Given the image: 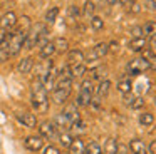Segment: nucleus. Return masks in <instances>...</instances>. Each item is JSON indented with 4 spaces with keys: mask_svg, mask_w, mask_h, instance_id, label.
<instances>
[{
    "mask_svg": "<svg viewBox=\"0 0 156 154\" xmlns=\"http://www.w3.org/2000/svg\"><path fill=\"white\" fill-rule=\"evenodd\" d=\"M72 84H74V79L71 77V72H69V67L64 65L61 70H59L57 80H55L54 87H52V102L54 104H66L72 92Z\"/></svg>",
    "mask_w": 156,
    "mask_h": 154,
    "instance_id": "1",
    "label": "nucleus"
},
{
    "mask_svg": "<svg viewBox=\"0 0 156 154\" xmlns=\"http://www.w3.org/2000/svg\"><path fill=\"white\" fill-rule=\"evenodd\" d=\"M30 104L37 114H45L49 110V106H51L47 90H45L44 84L37 79H34L30 87Z\"/></svg>",
    "mask_w": 156,
    "mask_h": 154,
    "instance_id": "2",
    "label": "nucleus"
},
{
    "mask_svg": "<svg viewBox=\"0 0 156 154\" xmlns=\"http://www.w3.org/2000/svg\"><path fill=\"white\" fill-rule=\"evenodd\" d=\"M45 42H49V29L45 23H35L29 29L27 35H25L24 49L32 50L34 47H42Z\"/></svg>",
    "mask_w": 156,
    "mask_h": 154,
    "instance_id": "3",
    "label": "nucleus"
},
{
    "mask_svg": "<svg viewBox=\"0 0 156 154\" xmlns=\"http://www.w3.org/2000/svg\"><path fill=\"white\" fill-rule=\"evenodd\" d=\"M29 30H22L19 27H15L10 33H9L7 39V49H9V55L15 57L20 54V50L24 49V42H25V35H27Z\"/></svg>",
    "mask_w": 156,
    "mask_h": 154,
    "instance_id": "4",
    "label": "nucleus"
},
{
    "mask_svg": "<svg viewBox=\"0 0 156 154\" xmlns=\"http://www.w3.org/2000/svg\"><path fill=\"white\" fill-rule=\"evenodd\" d=\"M94 96V87H92V80L86 79L81 84V90H79V96L76 99V106L77 107H86L91 104V99Z\"/></svg>",
    "mask_w": 156,
    "mask_h": 154,
    "instance_id": "5",
    "label": "nucleus"
},
{
    "mask_svg": "<svg viewBox=\"0 0 156 154\" xmlns=\"http://www.w3.org/2000/svg\"><path fill=\"white\" fill-rule=\"evenodd\" d=\"M126 70H128L129 75H139V74L149 70V60L143 57H134L133 60H129L128 65H126Z\"/></svg>",
    "mask_w": 156,
    "mask_h": 154,
    "instance_id": "6",
    "label": "nucleus"
},
{
    "mask_svg": "<svg viewBox=\"0 0 156 154\" xmlns=\"http://www.w3.org/2000/svg\"><path fill=\"white\" fill-rule=\"evenodd\" d=\"M37 129H39V136L42 137V139H47V141H54L57 139V127L54 126V122L52 121H44V122L37 124Z\"/></svg>",
    "mask_w": 156,
    "mask_h": 154,
    "instance_id": "7",
    "label": "nucleus"
},
{
    "mask_svg": "<svg viewBox=\"0 0 156 154\" xmlns=\"http://www.w3.org/2000/svg\"><path fill=\"white\" fill-rule=\"evenodd\" d=\"M108 52H109L108 42H99V44H96V45L92 47L91 52H89L87 55H84V60H89V62H92V60L102 59V57H104Z\"/></svg>",
    "mask_w": 156,
    "mask_h": 154,
    "instance_id": "8",
    "label": "nucleus"
},
{
    "mask_svg": "<svg viewBox=\"0 0 156 154\" xmlns=\"http://www.w3.org/2000/svg\"><path fill=\"white\" fill-rule=\"evenodd\" d=\"M52 67H54V62H52L51 59H44L41 64L35 65V79L41 80V82L44 84V79L47 77V74L52 70Z\"/></svg>",
    "mask_w": 156,
    "mask_h": 154,
    "instance_id": "9",
    "label": "nucleus"
},
{
    "mask_svg": "<svg viewBox=\"0 0 156 154\" xmlns=\"http://www.w3.org/2000/svg\"><path fill=\"white\" fill-rule=\"evenodd\" d=\"M15 119H17L19 124H22L24 127H29V129H34L39 124L35 114H32V112H17L15 114Z\"/></svg>",
    "mask_w": 156,
    "mask_h": 154,
    "instance_id": "10",
    "label": "nucleus"
},
{
    "mask_svg": "<svg viewBox=\"0 0 156 154\" xmlns=\"http://www.w3.org/2000/svg\"><path fill=\"white\" fill-rule=\"evenodd\" d=\"M17 20H19V17L15 12H7L4 17H0V29L5 30V32H10V30L15 29Z\"/></svg>",
    "mask_w": 156,
    "mask_h": 154,
    "instance_id": "11",
    "label": "nucleus"
},
{
    "mask_svg": "<svg viewBox=\"0 0 156 154\" xmlns=\"http://www.w3.org/2000/svg\"><path fill=\"white\" fill-rule=\"evenodd\" d=\"M44 141L45 139H42L39 134H35V136H27L24 139V146H25V149L32 151V152H37V151H41L42 147H44Z\"/></svg>",
    "mask_w": 156,
    "mask_h": 154,
    "instance_id": "12",
    "label": "nucleus"
},
{
    "mask_svg": "<svg viewBox=\"0 0 156 154\" xmlns=\"http://www.w3.org/2000/svg\"><path fill=\"white\" fill-rule=\"evenodd\" d=\"M79 64H84V54L81 50H67V67H74Z\"/></svg>",
    "mask_w": 156,
    "mask_h": 154,
    "instance_id": "13",
    "label": "nucleus"
},
{
    "mask_svg": "<svg viewBox=\"0 0 156 154\" xmlns=\"http://www.w3.org/2000/svg\"><path fill=\"white\" fill-rule=\"evenodd\" d=\"M62 114L67 117V121L71 124L81 119V116H79V107L76 106V104H67V106H66V109L62 110Z\"/></svg>",
    "mask_w": 156,
    "mask_h": 154,
    "instance_id": "14",
    "label": "nucleus"
},
{
    "mask_svg": "<svg viewBox=\"0 0 156 154\" xmlns=\"http://www.w3.org/2000/svg\"><path fill=\"white\" fill-rule=\"evenodd\" d=\"M32 69H34V59L32 57H24V59L19 60V64H17L19 74H29Z\"/></svg>",
    "mask_w": 156,
    "mask_h": 154,
    "instance_id": "15",
    "label": "nucleus"
},
{
    "mask_svg": "<svg viewBox=\"0 0 156 154\" xmlns=\"http://www.w3.org/2000/svg\"><path fill=\"white\" fill-rule=\"evenodd\" d=\"M54 54H55V49H54V42L52 40H49L42 47H39V57L41 59H51Z\"/></svg>",
    "mask_w": 156,
    "mask_h": 154,
    "instance_id": "16",
    "label": "nucleus"
},
{
    "mask_svg": "<svg viewBox=\"0 0 156 154\" xmlns=\"http://www.w3.org/2000/svg\"><path fill=\"white\" fill-rule=\"evenodd\" d=\"M109 90H111V80H108V79H104V80H101L99 82V86L94 89V96H98V97H106L109 94Z\"/></svg>",
    "mask_w": 156,
    "mask_h": 154,
    "instance_id": "17",
    "label": "nucleus"
},
{
    "mask_svg": "<svg viewBox=\"0 0 156 154\" xmlns=\"http://www.w3.org/2000/svg\"><path fill=\"white\" fill-rule=\"evenodd\" d=\"M119 151V144L116 137H109L104 142V147H102V154H118Z\"/></svg>",
    "mask_w": 156,
    "mask_h": 154,
    "instance_id": "18",
    "label": "nucleus"
},
{
    "mask_svg": "<svg viewBox=\"0 0 156 154\" xmlns=\"http://www.w3.org/2000/svg\"><path fill=\"white\" fill-rule=\"evenodd\" d=\"M129 151L133 154H146V144L141 139H133L129 141Z\"/></svg>",
    "mask_w": 156,
    "mask_h": 154,
    "instance_id": "19",
    "label": "nucleus"
},
{
    "mask_svg": "<svg viewBox=\"0 0 156 154\" xmlns=\"http://www.w3.org/2000/svg\"><path fill=\"white\" fill-rule=\"evenodd\" d=\"M54 42V49L57 54H66L69 50V40L66 37H57V39L52 40Z\"/></svg>",
    "mask_w": 156,
    "mask_h": 154,
    "instance_id": "20",
    "label": "nucleus"
},
{
    "mask_svg": "<svg viewBox=\"0 0 156 154\" xmlns=\"http://www.w3.org/2000/svg\"><path fill=\"white\" fill-rule=\"evenodd\" d=\"M144 47H146V39H144V37H139V39H131V42H129V50H131V52L139 54V52H143V50H144Z\"/></svg>",
    "mask_w": 156,
    "mask_h": 154,
    "instance_id": "21",
    "label": "nucleus"
},
{
    "mask_svg": "<svg viewBox=\"0 0 156 154\" xmlns=\"http://www.w3.org/2000/svg\"><path fill=\"white\" fill-rule=\"evenodd\" d=\"M57 139H59V144H61L62 147L69 149L71 144H72V141H74V137H72V134L69 132V131H62V132L57 134Z\"/></svg>",
    "mask_w": 156,
    "mask_h": 154,
    "instance_id": "22",
    "label": "nucleus"
},
{
    "mask_svg": "<svg viewBox=\"0 0 156 154\" xmlns=\"http://www.w3.org/2000/svg\"><path fill=\"white\" fill-rule=\"evenodd\" d=\"M69 72H71L72 79H81V77H84V74L87 72V67H86V64H79V65L69 67Z\"/></svg>",
    "mask_w": 156,
    "mask_h": 154,
    "instance_id": "23",
    "label": "nucleus"
},
{
    "mask_svg": "<svg viewBox=\"0 0 156 154\" xmlns=\"http://www.w3.org/2000/svg\"><path fill=\"white\" fill-rule=\"evenodd\" d=\"M94 12H96V7H94V3H92L91 0H87V2L84 3V7H82V12H81V15H82V19H86V20H91L92 17H94Z\"/></svg>",
    "mask_w": 156,
    "mask_h": 154,
    "instance_id": "24",
    "label": "nucleus"
},
{
    "mask_svg": "<svg viewBox=\"0 0 156 154\" xmlns=\"http://www.w3.org/2000/svg\"><path fill=\"white\" fill-rule=\"evenodd\" d=\"M106 75V69L104 67H94V69L89 70V80H104Z\"/></svg>",
    "mask_w": 156,
    "mask_h": 154,
    "instance_id": "25",
    "label": "nucleus"
},
{
    "mask_svg": "<svg viewBox=\"0 0 156 154\" xmlns=\"http://www.w3.org/2000/svg\"><path fill=\"white\" fill-rule=\"evenodd\" d=\"M57 15H59V7H51V9L45 12V17H44L45 23H47V25H52V23L57 20Z\"/></svg>",
    "mask_w": 156,
    "mask_h": 154,
    "instance_id": "26",
    "label": "nucleus"
},
{
    "mask_svg": "<svg viewBox=\"0 0 156 154\" xmlns=\"http://www.w3.org/2000/svg\"><path fill=\"white\" fill-rule=\"evenodd\" d=\"M69 132H71V134H82V132H86V122L82 119L72 122L71 127H69Z\"/></svg>",
    "mask_w": 156,
    "mask_h": 154,
    "instance_id": "27",
    "label": "nucleus"
},
{
    "mask_svg": "<svg viewBox=\"0 0 156 154\" xmlns=\"http://www.w3.org/2000/svg\"><path fill=\"white\" fill-rule=\"evenodd\" d=\"M86 154H102V147L99 146L98 141H91L86 144Z\"/></svg>",
    "mask_w": 156,
    "mask_h": 154,
    "instance_id": "28",
    "label": "nucleus"
},
{
    "mask_svg": "<svg viewBox=\"0 0 156 154\" xmlns=\"http://www.w3.org/2000/svg\"><path fill=\"white\" fill-rule=\"evenodd\" d=\"M153 122H154V116H153L151 112H143V114H139V124L141 126H153Z\"/></svg>",
    "mask_w": 156,
    "mask_h": 154,
    "instance_id": "29",
    "label": "nucleus"
},
{
    "mask_svg": "<svg viewBox=\"0 0 156 154\" xmlns=\"http://www.w3.org/2000/svg\"><path fill=\"white\" fill-rule=\"evenodd\" d=\"M131 89H133V84H131V80L129 79H122V80H119V84H118V90L121 94H129L131 92Z\"/></svg>",
    "mask_w": 156,
    "mask_h": 154,
    "instance_id": "30",
    "label": "nucleus"
},
{
    "mask_svg": "<svg viewBox=\"0 0 156 154\" xmlns=\"http://www.w3.org/2000/svg\"><path fill=\"white\" fill-rule=\"evenodd\" d=\"M143 27V33H144V35H154L156 33V22L154 20H151V22H146L144 25H141Z\"/></svg>",
    "mask_w": 156,
    "mask_h": 154,
    "instance_id": "31",
    "label": "nucleus"
},
{
    "mask_svg": "<svg viewBox=\"0 0 156 154\" xmlns=\"http://www.w3.org/2000/svg\"><path fill=\"white\" fill-rule=\"evenodd\" d=\"M79 15H81V12H79V7L77 5H71L67 9V17H69V20H71V22H76Z\"/></svg>",
    "mask_w": 156,
    "mask_h": 154,
    "instance_id": "32",
    "label": "nucleus"
},
{
    "mask_svg": "<svg viewBox=\"0 0 156 154\" xmlns=\"http://www.w3.org/2000/svg\"><path fill=\"white\" fill-rule=\"evenodd\" d=\"M9 39V37H7ZM7 39L4 40V44H2V45H0V64L2 62H5V60H9V49H7Z\"/></svg>",
    "mask_w": 156,
    "mask_h": 154,
    "instance_id": "33",
    "label": "nucleus"
},
{
    "mask_svg": "<svg viewBox=\"0 0 156 154\" xmlns=\"http://www.w3.org/2000/svg\"><path fill=\"white\" fill-rule=\"evenodd\" d=\"M89 22H91V27L94 30H102V29H104V20H102L101 17H96L94 15L91 20H89Z\"/></svg>",
    "mask_w": 156,
    "mask_h": 154,
    "instance_id": "34",
    "label": "nucleus"
},
{
    "mask_svg": "<svg viewBox=\"0 0 156 154\" xmlns=\"http://www.w3.org/2000/svg\"><path fill=\"white\" fill-rule=\"evenodd\" d=\"M42 154H61V149L52 146V144H49V146L42 147Z\"/></svg>",
    "mask_w": 156,
    "mask_h": 154,
    "instance_id": "35",
    "label": "nucleus"
},
{
    "mask_svg": "<svg viewBox=\"0 0 156 154\" xmlns=\"http://www.w3.org/2000/svg\"><path fill=\"white\" fill-rule=\"evenodd\" d=\"M149 54L153 57H156V33L149 37Z\"/></svg>",
    "mask_w": 156,
    "mask_h": 154,
    "instance_id": "36",
    "label": "nucleus"
},
{
    "mask_svg": "<svg viewBox=\"0 0 156 154\" xmlns=\"http://www.w3.org/2000/svg\"><path fill=\"white\" fill-rule=\"evenodd\" d=\"M131 35L133 39H139V37H144V33H143V27H133L131 29Z\"/></svg>",
    "mask_w": 156,
    "mask_h": 154,
    "instance_id": "37",
    "label": "nucleus"
},
{
    "mask_svg": "<svg viewBox=\"0 0 156 154\" xmlns=\"http://www.w3.org/2000/svg\"><path fill=\"white\" fill-rule=\"evenodd\" d=\"M148 152H149V154H156V139L149 142V146H148Z\"/></svg>",
    "mask_w": 156,
    "mask_h": 154,
    "instance_id": "38",
    "label": "nucleus"
},
{
    "mask_svg": "<svg viewBox=\"0 0 156 154\" xmlns=\"http://www.w3.org/2000/svg\"><path fill=\"white\" fill-rule=\"evenodd\" d=\"M118 45H119V44L116 42V40H112L111 44H108V49H109V52H114V50H118Z\"/></svg>",
    "mask_w": 156,
    "mask_h": 154,
    "instance_id": "39",
    "label": "nucleus"
},
{
    "mask_svg": "<svg viewBox=\"0 0 156 154\" xmlns=\"http://www.w3.org/2000/svg\"><path fill=\"white\" fill-rule=\"evenodd\" d=\"M9 33H10V32H5V30L0 29V45H2V44H4V40L9 37Z\"/></svg>",
    "mask_w": 156,
    "mask_h": 154,
    "instance_id": "40",
    "label": "nucleus"
},
{
    "mask_svg": "<svg viewBox=\"0 0 156 154\" xmlns=\"http://www.w3.org/2000/svg\"><path fill=\"white\" fill-rule=\"evenodd\" d=\"M148 60H149V69L156 70V57H151V59H148Z\"/></svg>",
    "mask_w": 156,
    "mask_h": 154,
    "instance_id": "41",
    "label": "nucleus"
},
{
    "mask_svg": "<svg viewBox=\"0 0 156 154\" xmlns=\"http://www.w3.org/2000/svg\"><path fill=\"white\" fill-rule=\"evenodd\" d=\"M133 3H136V0H121V5L124 7H131Z\"/></svg>",
    "mask_w": 156,
    "mask_h": 154,
    "instance_id": "42",
    "label": "nucleus"
},
{
    "mask_svg": "<svg viewBox=\"0 0 156 154\" xmlns=\"http://www.w3.org/2000/svg\"><path fill=\"white\" fill-rule=\"evenodd\" d=\"M126 152H128V147H126V146H119L118 154H126Z\"/></svg>",
    "mask_w": 156,
    "mask_h": 154,
    "instance_id": "43",
    "label": "nucleus"
},
{
    "mask_svg": "<svg viewBox=\"0 0 156 154\" xmlns=\"http://www.w3.org/2000/svg\"><path fill=\"white\" fill-rule=\"evenodd\" d=\"M111 5H118V3H121V0H108Z\"/></svg>",
    "mask_w": 156,
    "mask_h": 154,
    "instance_id": "44",
    "label": "nucleus"
},
{
    "mask_svg": "<svg viewBox=\"0 0 156 154\" xmlns=\"http://www.w3.org/2000/svg\"><path fill=\"white\" fill-rule=\"evenodd\" d=\"M149 3H151L153 7H156V0H149Z\"/></svg>",
    "mask_w": 156,
    "mask_h": 154,
    "instance_id": "45",
    "label": "nucleus"
},
{
    "mask_svg": "<svg viewBox=\"0 0 156 154\" xmlns=\"http://www.w3.org/2000/svg\"><path fill=\"white\" fill-rule=\"evenodd\" d=\"M154 104H156V97H154Z\"/></svg>",
    "mask_w": 156,
    "mask_h": 154,
    "instance_id": "46",
    "label": "nucleus"
},
{
    "mask_svg": "<svg viewBox=\"0 0 156 154\" xmlns=\"http://www.w3.org/2000/svg\"><path fill=\"white\" fill-rule=\"evenodd\" d=\"M146 154H149V152H146Z\"/></svg>",
    "mask_w": 156,
    "mask_h": 154,
    "instance_id": "47",
    "label": "nucleus"
},
{
    "mask_svg": "<svg viewBox=\"0 0 156 154\" xmlns=\"http://www.w3.org/2000/svg\"><path fill=\"white\" fill-rule=\"evenodd\" d=\"M131 154H133V152H131Z\"/></svg>",
    "mask_w": 156,
    "mask_h": 154,
    "instance_id": "48",
    "label": "nucleus"
}]
</instances>
